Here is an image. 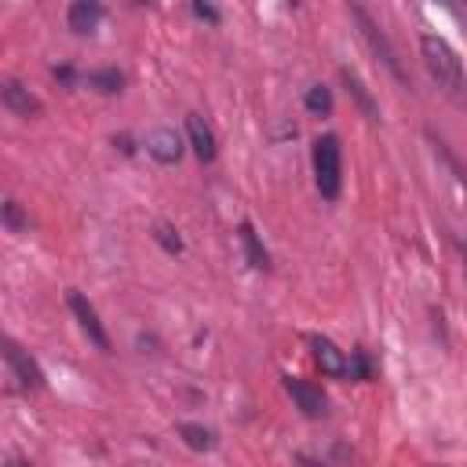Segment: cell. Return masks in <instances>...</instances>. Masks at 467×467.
I'll return each mask as SVG.
<instances>
[{"label": "cell", "instance_id": "1", "mask_svg": "<svg viewBox=\"0 0 467 467\" xmlns=\"http://www.w3.org/2000/svg\"><path fill=\"white\" fill-rule=\"evenodd\" d=\"M420 51H423V66L431 73V80L449 95V99H467V73H463V62L460 55L449 47L445 36L438 33H423L420 36Z\"/></svg>", "mask_w": 467, "mask_h": 467}, {"label": "cell", "instance_id": "2", "mask_svg": "<svg viewBox=\"0 0 467 467\" xmlns=\"http://www.w3.org/2000/svg\"><path fill=\"white\" fill-rule=\"evenodd\" d=\"M310 164H314V186L325 201H336L343 190V150L336 135H317L314 150H310Z\"/></svg>", "mask_w": 467, "mask_h": 467}, {"label": "cell", "instance_id": "3", "mask_svg": "<svg viewBox=\"0 0 467 467\" xmlns=\"http://www.w3.org/2000/svg\"><path fill=\"white\" fill-rule=\"evenodd\" d=\"M0 350H4V365H7V379H11V387L15 390H40L44 387V372H40V365L29 358V350H22L11 336H4L0 339Z\"/></svg>", "mask_w": 467, "mask_h": 467}, {"label": "cell", "instance_id": "4", "mask_svg": "<svg viewBox=\"0 0 467 467\" xmlns=\"http://www.w3.org/2000/svg\"><path fill=\"white\" fill-rule=\"evenodd\" d=\"M350 18L358 22V29H361L365 44L372 47V55H376V58H379V62L390 69V77H394L398 84H409V77H405V69H401V62H398L394 44H390V40H387V33H383V29H379V26H376L368 15H365V7H358V4H354V7H350Z\"/></svg>", "mask_w": 467, "mask_h": 467}, {"label": "cell", "instance_id": "5", "mask_svg": "<svg viewBox=\"0 0 467 467\" xmlns=\"http://www.w3.org/2000/svg\"><path fill=\"white\" fill-rule=\"evenodd\" d=\"M285 390H288V398L296 401V409H299L303 416L321 420V416L328 412V398H325V390H321L317 383H310V379H303V376H285Z\"/></svg>", "mask_w": 467, "mask_h": 467}, {"label": "cell", "instance_id": "6", "mask_svg": "<svg viewBox=\"0 0 467 467\" xmlns=\"http://www.w3.org/2000/svg\"><path fill=\"white\" fill-rule=\"evenodd\" d=\"M306 343H310L314 361L321 365V372H325V376H332V379L350 376V358H347V354H343L328 336H306Z\"/></svg>", "mask_w": 467, "mask_h": 467}, {"label": "cell", "instance_id": "7", "mask_svg": "<svg viewBox=\"0 0 467 467\" xmlns=\"http://www.w3.org/2000/svg\"><path fill=\"white\" fill-rule=\"evenodd\" d=\"M69 310H73V317H77L80 332L88 336V343H95L99 350H109V336H106V328H102V321H99L95 306H91L80 292H69Z\"/></svg>", "mask_w": 467, "mask_h": 467}, {"label": "cell", "instance_id": "8", "mask_svg": "<svg viewBox=\"0 0 467 467\" xmlns=\"http://www.w3.org/2000/svg\"><path fill=\"white\" fill-rule=\"evenodd\" d=\"M146 153L157 164H179V157H182V135L175 128H153L146 135Z\"/></svg>", "mask_w": 467, "mask_h": 467}, {"label": "cell", "instance_id": "9", "mask_svg": "<svg viewBox=\"0 0 467 467\" xmlns=\"http://www.w3.org/2000/svg\"><path fill=\"white\" fill-rule=\"evenodd\" d=\"M102 18H106V7H102L99 0H77V4H69V11H66V26H69L77 36H91V33L102 26Z\"/></svg>", "mask_w": 467, "mask_h": 467}, {"label": "cell", "instance_id": "10", "mask_svg": "<svg viewBox=\"0 0 467 467\" xmlns=\"http://www.w3.org/2000/svg\"><path fill=\"white\" fill-rule=\"evenodd\" d=\"M186 139H190V150L197 153V161H215V131L208 128V120L201 117V113H190L186 117Z\"/></svg>", "mask_w": 467, "mask_h": 467}, {"label": "cell", "instance_id": "11", "mask_svg": "<svg viewBox=\"0 0 467 467\" xmlns=\"http://www.w3.org/2000/svg\"><path fill=\"white\" fill-rule=\"evenodd\" d=\"M0 99H4V106L15 113V117H40V99L29 91V88H22L18 80H4V88H0Z\"/></svg>", "mask_w": 467, "mask_h": 467}, {"label": "cell", "instance_id": "12", "mask_svg": "<svg viewBox=\"0 0 467 467\" xmlns=\"http://www.w3.org/2000/svg\"><path fill=\"white\" fill-rule=\"evenodd\" d=\"M339 77H343V84H347V91L354 95V102L361 106V113H365L368 120H379V106H376V99L368 95V88L361 84V77H358L354 69H347V66L339 69Z\"/></svg>", "mask_w": 467, "mask_h": 467}, {"label": "cell", "instance_id": "13", "mask_svg": "<svg viewBox=\"0 0 467 467\" xmlns=\"http://www.w3.org/2000/svg\"><path fill=\"white\" fill-rule=\"evenodd\" d=\"M237 237H241V244H244L248 266H252V270H266V266H270V255H266V248H263V241H259V234H255V226H252V223H241V226H237Z\"/></svg>", "mask_w": 467, "mask_h": 467}, {"label": "cell", "instance_id": "14", "mask_svg": "<svg viewBox=\"0 0 467 467\" xmlns=\"http://www.w3.org/2000/svg\"><path fill=\"white\" fill-rule=\"evenodd\" d=\"M88 88H95V91H102V95H117L120 88H124V73L120 69H91L88 73Z\"/></svg>", "mask_w": 467, "mask_h": 467}, {"label": "cell", "instance_id": "15", "mask_svg": "<svg viewBox=\"0 0 467 467\" xmlns=\"http://www.w3.org/2000/svg\"><path fill=\"white\" fill-rule=\"evenodd\" d=\"M179 434H182V441H186L190 449H197V452L215 449V434H212L208 427H201V423H179Z\"/></svg>", "mask_w": 467, "mask_h": 467}, {"label": "cell", "instance_id": "16", "mask_svg": "<svg viewBox=\"0 0 467 467\" xmlns=\"http://www.w3.org/2000/svg\"><path fill=\"white\" fill-rule=\"evenodd\" d=\"M303 102H306V109H310L314 117H328V113H332V91H328L325 84H314Z\"/></svg>", "mask_w": 467, "mask_h": 467}, {"label": "cell", "instance_id": "17", "mask_svg": "<svg viewBox=\"0 0 467 467\" xmlns=\"http://www.w3.org/2000/svg\"><path fill=\"white\" fill-rule=\"evenodd\" d=\"M4 226L11 230V234H22L29 223L22 219V208H18V201H4Z\"/></svg>", "mask_w": 467, "mask_h": 467}, {"label": "cell", "instance_id": "18", "mask_svg": "<svg viewBox=\"0 0 467 467\" xmlns=\"http://www.w3.org/2000/svg\"><path fill=\"white\" fill-rule=\"evenodd\" d=\"M368 376H372L368 358H365L361 350H354V354H350V379H368Z\"/></svg>", "mask_w": 467, "mask_h": 467}, {"label": "cell", "instance_id": "19", "mask_svg": "<svg viewBox=\"0 0 467 467\" xmlns=\"http://www.w3.org/2000/svg\"><path fill=\"white\" fill-rule=\"evenodd\" d=\"M157 241H161L168 252H182V241H179V234H175L171 226H164V223L157 226Z\"/></svg>", "mask_w": 467, "mask_h": 467}, {"label": "cell", "instance_id": "20", "mask_svg": "<svg viewBox=\"0 0 467 467\" xmlns=\"http://www.w3.org/2000/svg\"><path fill=\"white\" fill-rule=\"evenodd\" d=\"M193 15L204 22H219V7H212V4H193Z\"/></svg>", "mask_w": 467, "mask_h": 467}, {"label": "cell", "instance_id": "21", "mask_svg": "<svg viewBox=\"0 0 467 467\" xmlns=\"http://www.w3.org/2000/svg\"><path fill=\"white\" fill-rule=\"evenodd\" d=\"M4 467H33V463H29V460H18V456H7Z\"/></svg>", "mask_w": 467, "mask_h": 467}, {"label": "cell", "instance_id": "22", "mask_svg": "<svg viewBox=\"0 0 467 467\" xmlns=\"http://www.w3.org/2000/svg\"><path fill=\"white\" fill-rule=\"evenodd\" d=\"M296 463H299V467H321V463H317V460H310V456H296Z\"/></svg>", "mask_w": 467, "mask_h": 467}, {"label": "cell", "instance_id": "23", "mask_svg": "<svg viewBox=\"0 0 467 467\" xmlns=\"http://www.w3.org/2000/svg\"><path fill=\"white\" fill-rule=\"evenodd\" d=\"M456 248H460V252H463V259H467V244H463V241H456Z\"/></svg>", "mask_w": 467, "mask_h": 467}]
</instances>
